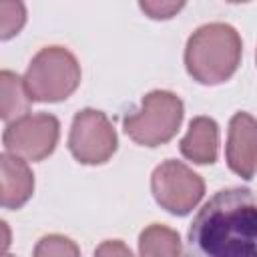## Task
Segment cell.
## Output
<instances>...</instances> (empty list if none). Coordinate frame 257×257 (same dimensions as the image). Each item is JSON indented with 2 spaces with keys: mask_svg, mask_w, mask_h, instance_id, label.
<instances>
[{
  "mask_svg": "<svg viewBox=\"0 0 257 257\" xmlns=\"http://www.w3.org/2000/svg\"><path fill=\"white\" fill-rule=\"evenodd\" d=\"M151 193L155 201L171 215H189L205 195V181L191 167L177 159H167L151 175Z\"/></svg>",
  "mask_w": 257,
  "mask_h": 257,
  "instance_id": "obj_5",
  "label": "cell"
},
{
  "mask_svg": "<svg viewBox=\"0 0 257 257\" xmlns=\"http://www.w3.org/2000/svg\"><path fill=\"white\" fill-rule=\"evenodd\" d=\"M26 24V6L22 2L0 0V42L14 38Z\"/></svg>",
  "mask_w": 257,
  "mask_h": 257,
  "instance_id": "obj_13",
  "label": "cell"
},
{
  "mask_svg": "<svg viewBox=\"0 0 257 257\" xmlns=\"http://www.w3.org/2000/svg\"><path fill=\"white\" fill-rule=\"evenodd\" d=\"M116 131L102 110L82 108L74 114L68 135V151L78 163L102 165L116 153Z\"/></svg>",
  "mask_w": 257,
  "mask_h": 257,
  "instance_id": "obj_7",
  "label": "cell"
},
{
  "mask_svg": "<svg viewBox=\"0 0 257 257\" xmlns=\"http://www.w3.org/2000/svg\"><path fill=\"white\" fill-rule=\"evenodd\" d=\"M185 106L183 100L171 90H151L143 96L141 108L122 118L124 133L141 147H159L169 143L181 122Z\"/></svg>",
  "mask_w": 257,
  "mask_h": 257,
  "instance_id": "obj_4",
  "label": "cell"
},
{
  "mask_svg": "<svg viewBox=\"0 0 257 257\" xmlns=\"http://www.w3.org/2000/svg\"><path fill=\"white\" fill-rule=\"evenodd\" d=\"M139 255L141 257H181L183 245L175 229L153 223L145 227L139 235Z\"/></svg>",
  "mask_w": 257,
  "mask_h": 257,
  "instance_id": "obj_12",
  "label": "cell"
},
{
  "mask_svg": "<svg viewBox=\"0 0 257 257\" xmlns=\"http://www.w3.org/2000/svg\"><path fill=\"white\" fill-rule=\"evenodd\" d=\"M34 193V175L26 161L0 153V207L2 209H20L24 207Z\"/></svg>",
  "mask_w": 257,
  "mask_h": 257,
  "instance_id": "obj_9",
  "label": "cell"
},
{
  "mask_svg": "<svg viewBox=\"0 0 257 257\" xmlns=\"http://www.w3.org/2000/svg\"><path fill=\"white\" fill-rule=\"evenodd\" d=\"M80 76V64L68 48L44 46L32 56L22 78L32 102H60L78 88Z\"/></svg>",
  "mask_w": 257,
  "mask_h": 257,
  "instance_id": "obj_3",
  "label": "cell"
},
{
  "mask_svg": "<svg viewBox=\"0 0 257 257\" xmlns=\"http://www.w3.org/2000/svg\"><path fill=\"white\" fill-rule=\"evenodd\" d=\"M181 257H257V205L253 191H217L195 215Z\"/></svg>",
  "mask_w": 257,
  "mask_h": 257,
  "instance_id": "obj_1",
  "label": "cell"
},
{
  "mask_svg": "<svg viewBox=\"0 0 257 257\" xmlns=\"http://www.w3.org/2000/svg\"><path fill=\"white\" fill-rule=\"evenodd\" d=\"M255 118L249 112H235L229 120L225 159L229 169L245 181L255 177V161H257V135H255Z\"/></svg>",
  "mask_w": 257,
  "mask_h": 257,
  "instance_id": "obj_8",
  "label": "cell"
},
{
  "mask_svg": "<svg viewBox=\"0 0 257 257\" xmlns=\"http://www.w3.org/2000/svg\"><path fill=\"white\" fill-rule=\"evenodd\" d=\"M34 257H80V249L70 237L50 233L36 243Z\"/></svg>",
  "mask_w": 257,
  "mask_h": 257,
  "instance_id": "obj_14",
  "label": "cell"
},
{
  "mask_svg": "<svg viewBox=\"0 0 257 257\" xmlns=\"http://www.w3.org/2000/svg\"><path fill=\"white\" fill-rule=\"evenodd\" d=\"M243 56V40L239 32L225 22H209L199 26L185 46V68L193 80L215 86L229 80Z\"/></svg>",
  "mask_w": 257,
  "mask_h": 257,
  "instance_id": "obj_2",
  "label": "cell"
},
{
  "mask_svg": "<svg viewBox=\"0 0 257 257\" xmlns=\"http://www.w3.org/2000/svg\"><path fill=\"white\" fill-rule=\"evenodd\" d=\"M179 151L195 165H213L219 155V124L215 118L195 116L179 143Z\"/></svg>",
  "mask_w": 257,
  "mask_h": 257,
  "instance_id": "obj_10",
  "label": "cell"
},
{
  "mask_svg": "<svg viewBox=\"0 0 257 257\" xmlns=\"http://www.w3.org/2000/svg\"><path fill=\"white\" fill-rule=\"evenodd\" d=\"M0 257H14V255H10V253H2Z\"/></svg>",
  "mask_w": 257,
  "mask_h": 257,
  "instance_id": "obj_18",
  "label": "cell"
},
{
  "mask_svg": "<svg viewBox=\"0 0 257 257\" xmlns=\"http://www.w3.org/2000/svg\"><path fill=\"white\" fill-rule=\"evenodd\" d=\"M94 257H135L126 243L120 239H106L94 249Z\"/></svg>",
  "mask_w": 257,
  "mask_h": 257,
  "instance_id": "obj_16",
  "label": "cell"
},
{
  "mask_svg": "<svg viewBox=\"0 0 257 257\" xmlns=\"http://www.w3.org/2000/svg\"><path fill=\"white\" fill-rule=\"evenodd\" d=\"M10 243H12V231H10L8 223L0 219V255L6 253V249L10 247Z\"/></svg>",
  "mask_w": 257,
  "mask_h": 257,
  "instance_id": "obj_17",
  "label": "cell"
},
{
  "mask_svg": "<svg viewBox=\"0 0 257 257\" xmlns=\"http://www.w3.org/2000/svg\"><path fill=\"white\" fill-rule=\"evenodd\" d=\"M30 104L24 78L12 70H0V120L12 122L28 114Z\"/></svg>",
  "mask_w": 257,
  "mask_h": 257,
  "instance_id": "obj_11",
  "label": "cell"
},
{
  "mask_svg": "<svg viewBox=\"0 0 257 257\" xmlns=\"http://www.w3.org/2000/svg\"><path fill=\"white\" fill-rule=\"evenodd\" d=\"M60 137V122L54 114L48 112H34L24 114L4 128L2 145L6 151L22 161H44L50 157L58 145Z\"/></svg>",
  "mask_w": 257,
  "mask_h": 257,
  "instance_id": "obj_6",
  "label": "cell"
},
{
  "mask_svg": "<svg viewBox=\"0 0 257 257\" xmlns=\"http://www.w3.org/2000/svg\"><path fill=\"white\" fill-rule=\"evenodd\" d=\"M139 8L153 20H169L179 10L185 8V2H165V0H143L139 2Z\"/></svg>",
  "mask_w": 257,
  "mask_h": 257,
  "instance_id": "obj_15",
  "label": "cell"
}]
</instances>
